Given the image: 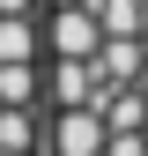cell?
I'll use <instances>...</instances> for the list:
<instances>
[{
    "instance_id": "cell-1",
    "label": "cell",
    "mask_w": 148,
    "mask_h": 156,
    "mask_svg": "<svg viewBox=\"0 0 148 156\" xmlns=\"http://www.w3.org/2000/svg\"><path fill=\"white\" fill-rule=\"evenodd\" d=\"M0 156H45V0H0Z\"/></svg>"
}]
</instances>
